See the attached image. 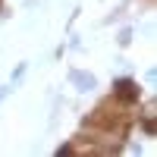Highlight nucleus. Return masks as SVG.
<instances>
[{
    "label": "nucleus",
    "mask_w": 157,
    "mask_h": 157,
    "mask_svg": "<svg viewBox=\"0 0 157 157\" xmlns=\"http://www.w3.org/2000/svg\"><path fill=\"white\" fill-rule=\"evenodd\" d=\"M6 94H10V85H0V104L6 101Z\"/></svg>",
    "instance_id": "nucleus-5"
},
{
    "label": "nucleus",
    "mask_w": 157,
    "mask_h": 157,
    "mask_svg": "<svg viewBox=\"0 0 157 157\" xmlns=\"http://www.w3.org/2000/svg\"><path fill=\"white\" fill-rule=\"evenodd\" d=\"M69 82H72L75 91H82V94H88V91L98 88V78L91 75V72H85V69H72L69 72Z\"/></svg>",
    "instance_id": "nucleus-1"
},
{
    "label": "nucleus",
    "mask_w": 157,
    "mask_h": 157,
    "mask_svg": "<svg viewBox=\"0 0 157 157\" xmlns=\"http://www.w3.org/2000/svg\"><path fill=\"white\" fill-rule=\"evenodd\" d=\"M116 41H120V44L126 47L129 41H132V32H129V29H123V32H120V38H116Z\"/></svg>",
    "instance_id": "nucleus-3"
},
{
    "label": "nucleus",
    "mask_w": 157,
    "mask_h": 157,
    "mask_svg": "<svg viewBox=\"0 0 157 157\" xmlns=\"http://www.w3.org/2000/svg\"><path fill=\"white\" fill-rule=\"evenodd\" d=\"M116 98H138V91H135V82H129V78H120L116 82V91H113Z\"/></svg>",
    "instance_id": "nucleus-2"
},
{
    "label": "nucleus",
    "mask_w": 157,
    "mask_h": 157,
    "mask_svg": "<svg viewBox=\"0 0 157 157\" xmlns=\"http://www.w3.org/2000/svg\"><path fill=\"white\" fill-rule=\"evenodd\" d=\"M22 75H25V63H19V66H16V72H13V85H16Z\"/></svg>",
    "instance_id": "nucleus-4"
}]
</instances>
